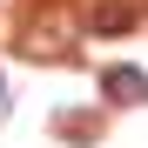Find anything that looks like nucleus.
I'll use <instances>...</instances> for the list:
<instances>
[{
	"label": "nucleus",
	"mask_w": 148,
	"mask_h": 148,
	"mask_svg": "<svg viewBox=\"0 0 148 148\" xmlns=\"http://www.w3.org/2000/svg\"><path fill=\"white\" fill-rule=\"evenodd\" d=\"M101 88H108V101H121V108H141L148 101V74L141 67H108Z\"/></svg>",
	"instance_id": "f257e3e1"
},
{
	"label": "nucleus",
	"mask_w": 148,
	"mask_h": 148,
	"mask_svg": "<svg viewBox=\"0 0 148 148\" xmlns=\"http://www.w3.org/2000/svg\"><path fill=\"white\" fill-rule=\"evenodd\" d=\"M88 27H94V34H128V27H135V0H94Z\"/></svg>",
	"instance_id": "f03ea898"
}]
</instances>
